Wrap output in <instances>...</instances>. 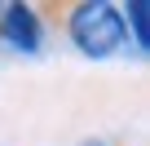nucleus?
<instances>
[{"label":"nucleus","mask_w":150,"mask_h":146,"mask_svg":"<svg viewBox=\"0 0 150 146\" xmlns=\"http://www.w3.org/2000/svg\"><path fill=\"white\" fill-rule=\"evenodd\" d=\"M35 9H40V18H53L62 27L66 44L88 62H106L128 49L124 9L110 0H71V5H35Z\"/></svg>","instance_id":"f257e3e1"},{"label":"nucleus","mask_w":150,"mask_h":146,"mask_svg":"<svg viewBox=\"0 0 150 146\" xmlns=\"http://www.w3.org/2000/svg\"><path fill=\"white\" fill-rule=\"evenodd\" d=\"M0 40L18 53H40L44 44V18L35 5H0Z\"/></svg>","instance_id":"f03ea898"},{"label":"nucleus","mask_w":150,"mask_h":146,"mask_svg":"<svg viewBox=\"0 0 150 146\" xmlns=\"http://www.w3.org/2000/svg\"><path fill=\"white\" fill-rule=\"evenodd\" d=\"M124 31H132L137 53H150V5L146 0H132L128 14H124Z\"/></svg>","instance_id":"7ed1b4c3"},{"label":"nucleus","mask_w":150,"mask_h":146,"mask_svg":"<svg viewBox=\"0 0 150 146\" xmlns=\"http://www.w3.org/2000/svg\"><path fill=\"white\" fill-rule=\"evenodd\" d=\"M84 146H115V142H106V137H93V142H84Z\"/></svg>","instance_id":"20e7f679"}]
</instances>
